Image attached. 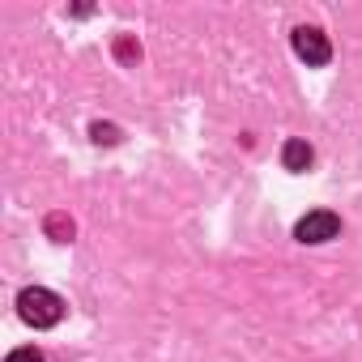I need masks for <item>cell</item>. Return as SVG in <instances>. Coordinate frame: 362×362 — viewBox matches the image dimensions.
Masks as SVG:
<instances>
[{"label":"cell","mask_w":362,"mask_h":362,"mask_svg":"<svg viewBox=\"0 0 362 362\" xmlns=\"http://www.w3.org/2000/svg\"><path fill=\"white\" fill-rule=\"evenodd\" d=\"M294 52H298V60H307V64H315V69L332 60V47H328L324 30H315V26H298V30H294Z\"/></svg>","instance_id":"3957f363"},{"label":"cell","mask_w":362,"mask_h":362,"mask_svg":"<svg viewBox=\"0 0 362 362\" xmlns=\"http://www.w3.org/2000/svg\"><path fill=\"white\" fill-rule=\"evenodd\" d=\"M115 47H119V56H124V60H141V47H136L132 39H119Z\"/></svg>","instance_id":"ba28073f"},{"label":"cell","mask_w":362,"mask_h":362,"mask_svg":"<svg viewBox=\"0 0 362 362\" xmlns=\"http://www.w3.org/2000/svg\"><path fill=\"white\" fill-rule=\"evenodd\" d=\"M281 162H286V170H307L311 162H315V149L307 145V141H286V149H281Z\"/></svg>","instance_id":"277c9868"},{"label":"cell","mask_w":362,"mask_h":362,"mask_svg":"<svg viewBox=\"0 0 362 362\" xmlns=\"http://www.w3.org/2000/svg\"><path fill=\"white\" fill-rule=\"evenodd\" d=\"M337 235H341V218L328 214V209H315V214H307V218L294 226V239H298V243H328V239H337Z\"/></svg>","instance_id":"7a4b0ae2"},{"label":"cell","mask_w":362,"mask_h":362,"mask_svg":"<svg viewBox=\"0 0 362 362\" xmlns=\"http://www.w3.org/2000/svg\"><path fill=\"white\" fill-rule=\"evenodd\" d=\"M18 311H22V320L35 324V328H56V324L64 320V298L52 294V290H43V286H30V290L18 294Z\"/></svg>","instance_id":"6da1fadb"},{"label":"cell","mask_w":362,"mask_h":362,"mask_svg":"<svg viewBox=\"0 0 362 362\" xmlns=\"http://www.w3.org/2000/svg\"><path fill=\"white\" fill-rule=\"evenodd\" d=\"M47 235H52L56 243H69V239H73V218H64V214H52V218H47Z\"/></svg>","instance_id":"5b68a950"},{"label":"cell","mask_w":362,"mask_h":362,"mask_svg":"<svg viewBox=\"0 0 362 362\" xmlns=\"http://www.w3.org/2000/svg\"><path fill=\"white\" fill-rule=\"evenodd\" d=\"M5 362H43V354H39L35 345H22V349H13Z\"/></svg>","instance_id":"52a82bcc"},{"label":"cell","mask_w":362,"mask_h":362,"mask_svg":"<svg viewBox=\"0 0 362 362\" xmlns=\"http://www.w3.org/2000/svg\"><path fill=\"white\" fill-rule=\"evenodd\" d=\"M90 136H94L98 145H115V141H119V128H115V124H94Z\"/></svg>","instance_id":"8992f818"}]
</instances>
